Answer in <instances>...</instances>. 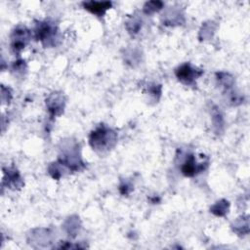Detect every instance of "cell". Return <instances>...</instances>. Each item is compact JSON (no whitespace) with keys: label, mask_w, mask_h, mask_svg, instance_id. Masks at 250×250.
<instances>
[{"label":"cell","mask_w":250,"mask_h":250,"mask_svg":"<svg viewBox=\"0 0 250 250\" xmlns=\"http://www.w3.org/2000/svg\"><path fill=\"white\" fill-rule=\"evenodd\" d=\"M30 39V31L22 25H19L17 26L11 36V45L13 50L16 53H19L20 51H21L25 45L28 43Z\"/></svg>","instance_id":"obj_4"},{"label":"cell","mask_w":250,"mask_h":250,"mask_svg":"<svg viewBox=\"0 0 250 250\" xmlns=\"http://www.w3.org/2000/svg\"><path fill=\"white\" fill-rule=\"evenodd\" d=\"M217 77H218L217 79L220 81V83L222 85H224V87H226V88H229L233 84L232 77L228 73H223V72L217 73Z\"/></svg>","instance_id":"obj_11"},{"label":"cell","mask_w":250,"mask_h":250,"mask_svg":"<svg viewBox=\"0 0 250 250\" xmlns=\"http://www.w3.org/2000/svg\"><path fill=\"white\" fill-rule=\"evenodd\" d=\"M117 141V134L112 129L101 124L97 127L89 137V143L93 149L104 152L111 149Z\"/></svg>","instance_id":"obj_1"},{"label":"cell","mask_w":250,"mask_h":250,"mask_svg":"<svg viewBox=\"0 0 250 250\" xmlns=\"http://www.w3.org/2000/svg\"><path fill=\"white\" fill-rule=\"evenodd\" d=\"M82 5L86 10H88L92 14L102 17L105 13V11L111 7V2L89 1V2H83Z\"/></svg>","instance_id":"obj_7"},{"label":"cell","mask_w":250,"mask_h":250,"mask_svg":"<svg viewBox=\"0 0 250 250\" xmlns=\"http://www.w3.org/2000/svg\"><path fill=\"white\" fill-rule=\"evenodd\" d=\"M132 187L129 185V184H127V183H123V184H121L120 185V188H119V189H120V192L122 193V194H128L131 190H132V188H131Z\"/></svg>","instance_id":"obj_12"},{"label":"cell","mask_w":250,"mask_h":250,"mask_svg":"<svg viewBox=\"0 0 250 250\" xmlns=\"http://www.w3.org/2000/svg\"><path fill=\"white\" fill-rule=\"evenodd\" d=\"M175 73L182 83L186 85H191L194 83L195 79L203 73V70L192 67L189 62H185L175 70Z\"/></svg>","instance_id":"obj_3"},{"label":"cell","mask_w":250,"mask_h":250,"mask_svg":"<svg viewBox=\"0 0 250 250\" xmlns=\"http://www.w3.org/2000/svg\"><path fill=\"white\" fill-rule=\"evenodd\" d=\"M46 104L50 113L54 115H60L63 111L64 98L63 95L59 93H53L46 100Z\"/></svg>","instance_id":"obj_6"},{"label":"cell","mask_w":250,"mask_h":250,"mask_svg":"<svg viewBox=\"0 0 250 250\" xmlns=\"http://www.w3.org/2000/svg\"><path fill=\"white\" fill-rule=\"evenodd\" d=\"M163 7V3L160 1H150L146 2L144 6V12L146 14H150L160 10Z\"/></svg>","instance_id":"obj_10"},{"label":"cell","mask_w":250,"mask_h":250,"mask_svg":"<svg viewBox=\"0 0 250 250\" xmlns=\"http://www.w3.org/2000/svg\"><path fill=\"white\" fill-rule=\"evenodd\" d=\"M229 204L227 200H220L211 207V212L217 216H225L228 213Z\"/></svg>","instance_id":"obj_9"},{"label":"cell","mask_w":250,"mask_h":250,"mask_svg":"<svg viewBox=\"0 0 250 250\" xmlns=\"http://www.w3.org/2000/svg\"><path fill=\"white\" fill-rule=\"evenodd\" d=\"M206 167V163H196L194 155L190 154L187 157L186 161L182 165V172L187 177H192L201 171H203Z\"/></svg>","instance_id":"obj_5"},{"label":"cell","mask_w":250,"mask_h":250,"mask_svg":"<svg viewBox=\"0 0 250 250\" xmlns=\"http://www.w3.org/2000/svg\"><path fill=\"white\" fill-rule=\"evenodd\" d=\"M35 38L44 46H55L58 39V27L51 21H40L35 27Z\"/></svg>","instance_id":"obj_2"},{"label":"cell","mask_w":250,"mask_h":250,"mask_svg":"<svg viewBox=\"0 0 250 250\" xmlns=\"http://www.w3.org/2000/svg\"><path fill=\"white\" fill-rule=\"evenodd\" d=\"M4 182H7V186L11 188H20L22 186V180L19 174V172L16 169L13 168H7L4 169Z\"/></svg>","instance_id":"obj_8"}]
</instances>
